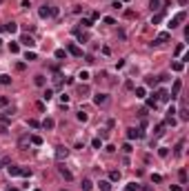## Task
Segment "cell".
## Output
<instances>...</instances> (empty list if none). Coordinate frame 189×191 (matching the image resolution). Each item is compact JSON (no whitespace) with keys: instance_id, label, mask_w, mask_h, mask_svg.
Instances as JSON below:
<instances>
[{"instance_id":"cell-1","label":"cell","mask_w":189,"mask_h":191,"mask_svg":"<svg viewBox=\"0 0 189 191\" xmlns=\"http://www.w3.org/2000/svg\"><path fill=\"white\" fill-rule=\"evenodd\" d=\"M185 18H187L185 11H178V14H176L174 18L169 20V29H176V27H180V22H185Z\"/></svg>"},{"instance_id":"cell-2","label":"cell","mask_w":189,"mask_h":191,"mask_svg":"<svg viewBox=\"0 0 189 191\" xmlns=\"http://www.w3.org/2000/svg\"><path fill=\"white\" fill-rule=\"evenodd\" d=\"M167 5H169L167 0H151V2H149V9L151 11H163Z\"/></svg>"},{"instance_id":"cell-3","label":"cell","mask_w":189,"mask_h":191,"mask_svg":"<svg viewBox=\"0 0 189 191\" xmlns=\"http://www.w3.org/2000/svg\"><path fill=\"white\" fill-rule=\"evenodd\" d=\"M107 102H109V96H107V93H96V96H94V105L105 107Z\"/></svg>"},{"instance_id":"cell-4","label":"cell","mask_w":189,"mask_h":191,"mask_svg":"<svg viewBox=\"0 0 189 191\" xmlns=\"http://www.w3.org/2000/svg\"><path fill=\"white\" fill-rule=\"evenodd\" d=\"M180 89H182V80H176L174 85H171V93H169V98H171V100H174V98H178Z\"/></svg>"},{"instance_id":"cell-5","label":"cell","mask_w":189,"mask_h":191,"mask_svg":"<svg viewBox=\"0 0 189 191\" xmlns=\"http://www.w3.org/2000/svg\"><path fill=\"white\" fill-rule=\"evenodd\" d=\"M67 53H71V56H76V58H80V56H82V49H80L78 44L69 42V44H67Z\"/></svg>"},{"instance_id":"cell-6","label":"cell","mask_w":189,"mask_h":191,"mask_svg":"<svg viewBox=\"0 0 189 191\" xmlns=\"http://www.w3.org/2000/svg\"><path fill=\"white\" fill-rule=\"evenodd\" d=\"M38 16L40 18H51V5H42L38 9Z\"/></svg>"},{"instance_id":"cell-7","label":"cell","mask_w":189,"mask_h":191,"mask_svg":"<svg viewBox=\"0 0 189 191\" xmlns=\"http://www.w3.org/2000/svg\"><path fill=\"white\" fill-rule=\"evenodd\" d=\"M127 138H129V140H138V138H142V131L131 127V129H127Z\"/></svg>"},{"instance_id":"cell-8","label":"cell","mask_w":189,"mask_h":191,"mask_svg":"<svg viewBox=\"0 0 189 191\" xmlns=\"http://www.w3.org/2000/svg\"><path fill=\"white\" fill-rule=\"evenodd\" d=\"M156 98H158V102H169V91H167V89H160V91L156 93Z\"/></svg>"},{"instance_id":"cell-9","label":"cell","mask_w":189,"mask_h":191,"mask_svg":"<svg viewBox=\"0 0 189 191\" xmlns=\"http://www.w3.org/2000/svg\"><path fill=\"white\" fill-rule=\"evenodd\" d=\"M20 42L25 44V47H29V49H33V47H36V40H33L29 33H27V36H22V38H20Z\"/></svg>"},{"instance_id":"cell-10","label":"cell","mask_w":189,"mask_h":191,"mask_svg":"<svg viewBox=\"0 0 189 191\" xmlns=\"http://www.w3.org/2000/svg\"><path fill=\"white\" fill-rule=\"evenodd\" d=\"M67 153H69V149H65L60 144V147H56V160H62V158H67Z\"/></svg>"},{"instance_id":"cell-11","label":"cell","mask_w":189,"mask_h":191,"mask_svg":"<svg viewBox=\"0 0 189 191\" xmlns=\"http://www.w3.org/2000/svg\"><path fill=\"white\" fill-rule=\"evenodd\" d=\"M40 127H42V129H49V131H51V129L56 127V120H54V118H45V120L40 122Z\"/></svg>"},{"instance_id":"cell-12","label":"cell","mask_w":189,"mask_h":191,"mask_svg":"<svg viewBox=\"0 0 189 191\" xmlns=\"http://www.w3.org/2000/svg\"><path fill=\"white\" fill-rule=\"evenodd\" d=\"M167 40H169V33L165 31V33H158V36H156V40H153L151 44H165Z\"/></svg>"},{"instance_id":"cell-13","label":"cell","mask_w":189,"mask_h":191,"mask_svg":"<svg viewBox=\"0 0 189 191\" xmlns=\"http://www.w3.org/2000/svg\"><path fill=\"white\" fill-rule=\"evenodd\" d=\"M58 173H60L62 178H65V180H73V173H71L69 169H65V167H62V165L58 167Z\"/></svg>"},{"instance_id":"cell-14","label":"cell","mask_w":189,"mask_h":191,"mask_svg":"<svg viewBox=\"0 0 189 191\" xmlns=\"http://www.w3.org/2000/svg\"><path fill=\"white\" fill-rule=\"evenodd\" d=\"M156 107H158V98H156V93H151L147 98V109H156Z\"/></svg>"},{"instance_id":"cell-15","label":"cell","mask_w":189,"mask_h":191,"mask_svg":"<svg viewBox=\"0 0 189 191\" xmlns=\"http://www.w3.org/2000/svg\"><path fill=\"white\" fill-rule=\"evenodd\" d=\"M163 18H165V11L153 14V16H151V25H160V22H163Z\"/></svg>"},{"instance_id":"cell-16","label":"cell","mask_w":189,"mask_h":191,"mask_svg":"<svg viewBox=\"0 0 189 191\" xmlns=\"http://www.w3.org/2000/svg\"><path fill=\"white\" fill-rule=\"evenodd\" d=\"M98 189H100V191H111V182H109V180H100V182H98Z\"/></svg>"},{"instance_id":"cell-17","label":"cell","mask_w":189,"mask_h":191,"mask_svg":"<svg viewBox=\"0 0 189 191\" xmlns=\"http://www.w3.org/2000/svg\"><path fill=\"white\" fill-rule=\"evenodd\" d=\"M5 31L7 33H16L18 31V25H16V22H7V25H5Z\"/></svg>"},{"instance_id":"cell-18","label":"cell","mask_w":189,"mask_h":191,"mask_svg":"<svg viewBox=\"0 0 189 191\" xmlns=\"http://www.w3.org/2000/svg\"><path fill=\"white\" fill-rule=\"evenodd\" d=\"M136 98L145 100V98H147V89H145V87H136Z\"/></svg>"},{"instance_id":"cell-19","label":"cell","mask_w":189,"mask_h":191,"mask_svg":"<svg viewBox=\"0 0 189 191\" xmlns=\"http://www.w3.org/2000/svg\"><path fill=\"white\" fill-rule=\"evenodd\" d=\"M165 127H167V125H165V122H158V125H156V129H153V133H156V138H158V136H163V133H165Z\"/></svg>"},{"instance_id":"cell-20","label":"cell","mask_w":189,"mask_h":191,"mask_svg":"<svg viewBox=\"0 0 189 191\" xmlns=\"http://www.w3.org/2000/svg\"><path fill=\"white\" fill-rule=\"evenodd\" d=\"M80 187H82V191H91V189H94V182H91L89 178H85V180H82V184H80Z\"/></svg>"},{"instance_id":"cell-21","label":"cell","mask_w":189,"mask_h":191,"mask_svg":"<svg viewBox=\"0 0 189 191\" xmlns=\"http://www.w3.org/2000/svg\"><path fill=\"white\" fill-rule=\"evenodd\" d=\"M33 82H36L38 87H45V85H47V78H45V76H36V78H33Z\"/></svg>"},{"instance_id":"cell-22","label":"cell","mask_w":189,"mask_h":191,"mask_svg":"<svg viewBox=\"0 0 189 191\" xmlns=\"http://www.w3.org/2000/svg\"><path fill=\"white\" fill-rule=\"evenodd\" d=\"M20 169H22V167H14V165H11V167H9V176H11V178L20 176Z\"/></svg>"},{"instance_id":"cell-23","label":"cell","mask_w":189,"mask_h":191,"mask_svg":"<svg viewBox=\"0 0 189 191\" xmlns=\"http://www.w3.org/2000/svg\"><path fill=\"white\" fill-rule=\"evenodd\" d=\"M156 82H158V78H153V76H147L145 78V85L147 87H156Z\"/></svg>"},{"instance_id":"cell-24","label":"cell","mask_w":189,"mask_h":191,"mask_svg":"<svg viewBox=\"0 0 189 191\" xmlns=\"http://www.w3.org/2000/svg\"><path fill=\"white\" fill-rule=\"evenodd\" d=\"M76 36H78V42H89V36H87V33H82V31H76Z\"/></svg>"},{"instance_id":"cell-25","label":"cell","mask_w":189,"mask_h":191,"mask_svg":"<svg viewBox=\"0 0 189 191\" xmlns=\"http://www.w3.org/2000/svg\"><path fill=\"white\" fill-rule=\"evenodd\" d=\"M76 118H78V120H80V122H87V120H89V116H87V111H78V114H76Z\"/></svg>"},{"instance_id":"cell-26","label":"cell","mask_w":189,"mask_h":191,"mask_svg":"<svg viewBox=\"0 0 189 191\" xmlns=\"http://www.w3.org/2000/svg\"><path fill=\"white\" fill-rule=\"evenodd\" d=\"M182 147H185V140H180V142L176 144V149H174V156H180V153H182Z\"/></svg>"},{"instance_id":"cell-27","label":"cell","mask_w":189,"mask_h":191,"mask_svg":"<svg viewBox=\"0 0 189 191\" xmlns=\"http://www.w3.org/2000/svg\"><path fill=\"white\" fill-rule=\"evenodd\" d=\"M78 93L82 96V98H85V96H89V87H87V85H80V87H78Z\"/></svg>"},{"instance_id":"cell-28","label":"cell","mask_w":189,"mask_h":191,"mask_svg":"<svg viewBox=\"0 0 189 191\" xmlns=\"http://www.w3.org/2000/svg\"><path fill=\"white\" fill-rule=\"evenodd\" d=\"M29 142H31V144H36V147H40V144H42V138H40V136H31V138H29Z\"/></svg>"},{"instance_id":"cell-29","label":"cell","mask_w":189,"mask_h":191,"mask_svg":"<svg viewBox=\"0 0 189 191\" xmlns=\"http://www.w3.org/2000/svg\"><path fill=\"white\" fill-rule=\"evenodd\" d=\"M9 51H11V53H18V51H20V44H18V42H9Z\"/></svg>"},{"instance_id":"cell-30","label":"cell","mask_w":189,"mask_h":191,"mask_svg":"<svg viewBox=\"0 0 189 191\" xmlns=\"http://www.w3.org/2000/svg\"><path fill=\"white\" fill-rule=\"evenodd\" d=\"M91 147H94V149H102V140L100 138H94V140H91Z\"/></svg>"},{"instance_id":"cell-31","label":"cell","mask_w":189,"mask_h":191,"mask_svg":"<svg viewBox=\"0 0 189 191\" xmlns=\"http://www.w3.org/2000/svg\"><path fill=\"white\" fill-rule=\"evenodd\" d=\"M56 58H58V60H62V58H67V51H65V49H56Z\"/></svg>"},{"instance_id":"cell-32","label":"cell","mask_w":189,"mask_h":191,"mask_svg":"<svg viewBox=\"0 0 189 191\" xmlns=\"http://www.w3.org/2000/svg\"><path fill=\"white\" fill-rule=\"evenodd\" d=\"M109 180H111V182H118V180H120V171H111V173H109Z\"/></svg>"},{"instance_id":"cell-33","label":"cell","mask_w":189,"mask_h":191,"mask_svg":"<svg viewBox=\"0 0 189 191\" xmlns=\"http://www.w3.org/2000/svg\"><path fill=\"white\" fill-rule=\"evenodd\" d=\"M176 114H180V120L185 122V120H189V114H187V109H180V111H176Z\"/></svg>"},{"instance_id":"cell-34","label":"cell","mask_w":189,"mask_h":191,"mask_svg":"<svg viewBox=\"0 0 189 191\" xmlns=\"http://www.w3.org/2000/svg\"><path fill=\"white\" fill-rule=\"evenodd\" d=\"M171 69H174V71H182V69H185V62H174V65H171Z\"/></svg>"},{"instance_id":"cell-35","label":"cell","mask_w":189,"mask_h":191,"mask_svg":"<svg viewBox=\"0 0 189 191\" xmlns=\"http://www.w3.org/2000/svg\"><path fill=\"white\" fill-rule=\"evenodd\" d=\"M36 58H38L36 51H27V53H25V60H29V62H31V60H36Z\"/></svg>"},{"instance_id":"cell-36","label":"cell","mask_w":189,"mask_h":191,"mask_svg":"<svg viewBox=\"0 0 189 191\" xmlns=\"http://www.w3.org/2000/svg\"><path fill=\"white\" fill-rule=\"evenodd\" d=\"M158 156H160V158H167V156H169V149L160 147V149H158Z\"/></svg>"},{"instance_id":"cell-37","label":"cell","mask_w":189,"mask_h":191,"mask_svg":"<svg viewBox=\"0 0 189 191\" xmlns=\"http://www.w3.org/2000/svg\"><path fill=\"white\" fill-rule=\"evenodd\" d=\"M0 82H2V85H11V76H7V74L0 76Z\"/></svg>"},{"instance_id":"cell-38","label":"cell","mask_w":189,"mask_h":191,"mask_svg":"<svg viewBox=\"0 0 189 191\" xmlns=\"http://www.w3.org/2000/svg\"><path fill=\"white\" fill-rule=\"evenodd\" d=\"M20 176H25V178H31V169H27V167H22V169H20Z\"/></svg>"},{"instance_id":"cell-39","label":"cell","mask_w":189,"mask_h":191,"mask_svg":"<svg viewBox=\"0 0 189 191\" xmlns=\"http://www.w3.org/2000/svg\"><path fill=\"white\" fill-rule=\"evenodd\" d=\"M78 78H80L82 82H87V80H89V71H80V76H78Z\"/></svg>"},{"instance_id":"cell-40","label":"cell","mask_w":189,"mask_h":191,"mask_svg":"<svg viewBox=\"0 0 189 191\" xmlns=\"http://www.w3.org/2000/svg\"><path fill=\"white\" fill-rule=\"evenodd\" d=\"M42 98H45V100H51V98H54V89H47V91H45V96H42Z\"/></svg>"},{"instance_id":"cell-41","label":"cell","mask_w":189,"mask_h":191,"mask_svg":"<svg viewBox=\"0 0 189 191\" xmlns=\"http://www.w3.org/2000/svg\"><path fill=\"white\" fill-rule=\"evenodd\" d=\"M178 176H180V182L185 184V182H187V171H185V169H180V173H178Z\"/></svg>"},{"instance_id":"cell-42","label":"cell","mask_w":189,"mask_h":191,"mask_svg":"<svg viewBox=\"0 0 189 191\" xmlns=\"http://www.w3.org/2000/svg\"><path fill=\"white\" fill-rule=\"evenodd\" d=\"M125 191H138V184L131 182V184H127V187H125Z\"/></svg>"},{"instance_id":"cell-43","label":"cell","mask_w":189,"mask_h":191,"mask_svg":"<svg viewBox=\"0 0 189 191\" xmlns=\"http://www.w3.org/2000/svg\"><path fill=\"white\" fill-rule=\"evenodd\" d=\"M9 105V98L7 96H0V107H7Z\"/></svg>"},{"instance_id":"cell-44","label":"cell","mask_w":189,"mask_h":191,"mask_svg":"<svg viewBox=\"0 0 189 191\" xmlns=\"http://www.w3.org/2000/svg\"><path fill=\"white\" fill-rule=\"evenodd\" d=\"M151 182H163V176H160V173H153V176H151Z\"/></svg>"},{"instance_id":"cell-45","label":"cell","mask_w":189,"mask_h":191,"mask_svg":"<svg viewBox=\"0 0 189 191\" xmlns=\"http://www.w3.org/2000/svg\"><path fill=\"white\" fill-rule=\"evenodd\" d=\"M109 138V131H105V129H100V140H107Z\"/></svg>"},{"instance_id":"cell-46","label":"cell","mask_w":189,"mask_h":191,"mask_svg":"<svg viewBox=\"0 0 189 191\" xmlns=\"http://www.w3.org/2000/svg\"><path fill=\"white\" fill-rule=\"evenodd\" d=\"M122 151H125V153H131V151H134V147H131V144L127 142V144H125V147H122Z\"/></svg>"},{"instance_id":"cell-47","label":"cell","mask_w":189,"mask_h":191,"mask_svg":"<svg viewBox=\"0 0 189 191\" xmlns=\"http://www.w3.org/2000/svg\"><path fill=\"white\" fill-rule=\"evenodd\" d=\"M80 25H82V27H91V20L89 18H82V20H80Z\"/></svg>"},{"instance_id":"cell-48","label":"cell","mask_w":189,"mask_h":191,"mask_svg":"<svg viewBox=\"0 0 189 191\" xmlns=\"http://www.w3.org/2000/svg\"><path fill=\"white\" fill-rule=\"evenodd\" d=\"M29 127H33V129H38V127H40V122H38V120H33V118H31V120H29Z\"/></svg>"},{"instance_id":"cell-49","label":"cell","mask_w":189,"mask_h":191,"mask_svg":"<svg viewBox=\"0 0 189 191\" xmlns=\"http://www.w3.org/2000/svg\"><path fill=\"white\" fill-rule=\"evenodd\" d=\"M182 51H185V44H178V47H176V56H180Z\"/></svg>"},{"instance_id":"cell-50","label":"cell","mask_w":189,"mask_h":191,"mask_svg":"<svg viewBox=\"0 0 189 191\" xmlns=\"http://www.w3.org/2000/svg\"><path fill=\"white\" fill-rule=\"evenodd\" d=\"M102 20H105V25H116V20L109 18V16H107V18H102Z\"/></svg>"},{"instance_id":"cell-51","label":"cell","mask_w":189,"mask_h":191,"mask_svg":"<svg viewBox=\"0 0 189 191\" xmlns=\"http://www.w3.org/2000/svg\"><path fill=\"white\" fill-rule=\"evenodd\" d=\"M174 114H176V109H174V107H169V109H167V118H174Z\"/></svg>"},{"instance_id":"cell-52","label":"cell","mask_w":189,"mask_h":191,"mask_svg":"<svg viewBox=\"0 0 189 191\" xmlns=\"http://www.w3.org/2000/svg\"><path fill=\"white\" fill-rule=\"evenodd\" d=\"M60 100H62V105H67V102H69V96H67V93H62V96H60Z\"/></svg>"},{"instance_id":"cell-53","label":"cell","mask_w":189,"mask_h":191,"mask_svg":"<svg viewBox=\"0 0 189 191\" xmlns=\"http://www.w3.org/2000/svg\"><path fill=\"white\" fill-rule=\"evenodd\" d=\"M9 165V158H2V160H0V169H2V167H7Z\"/></svg>"},{"instance_id":"cell-54","label":"cell","mask_w":189,"mask_h":191,"mask_svg":"<svg viewBox=\"0 0 189 191\" xmlns=\"http://www.w3.org/2000/svg\"><path fill=\"white\" fill-rule=\"evenodd\" d=\"M7 120H9L7 116H5V114H0V122H7Z\"/></svg>"},{"instance_id":"cell-55","label":"cell","mask_w":189,"mask_h":191,"mask_svg":"<svg viewBox=\"0 0 189 191\" xmlns=\"http://www.w3.org/2000/svg\"><path fill=\"white\" fill-rule=\"evenodd\" d=\"M7 191H20V189H16V187H9V189H7Z\"/></svg>"},{"instance_id":"cell-56","label":"cell","mask_w":189,"mask_h":191,"mask_svg":"<svg viewBox=\"0 0 189 191\" xmlns=\"http://www.w3.org/2000/svg\"><path fill=\"white\" fill-rule=\"evenodd\" d=\"M2 2H5V0H0V5H2Z\"/></svg>"},{"instance_id":"cell-57","label":"cell","mask_w":189,"mask_h":191,"mask_svg":"<svg viewBox=\"0 0 189 191\" xmlns=\"http://www.w3.org/2000/svg\"><path fill=\"white\" fill-rule=\"evenodd\" d=\"M0 44H2V40H0Z\"/></svg>"},{"instance_id":"cell-58","label":"cell","mask_w":189,"mask_h":191,"mask_svg":"<svg viewBox=\"0 0 189 191\" xmlns=\"http://www.w3.org/2000/svg\"><path fill=\"white\" fill-rule=\"evenodd\" d=\"M125 2H127V0H125Z\"/></svg>"},{"instance_id":"cell-59","label":"cell","mask_w":189,"mask_h":191,"mask_svg":"<svg viewBox=\"0 0 189 191\" xmlns=\"http://www.w3.org/2000/svg\"><path fill=\"white\" fill-rule=\"evenodd\" d=\"M36 191H38V189H36Z\"/></svg>"}]
</instances>
